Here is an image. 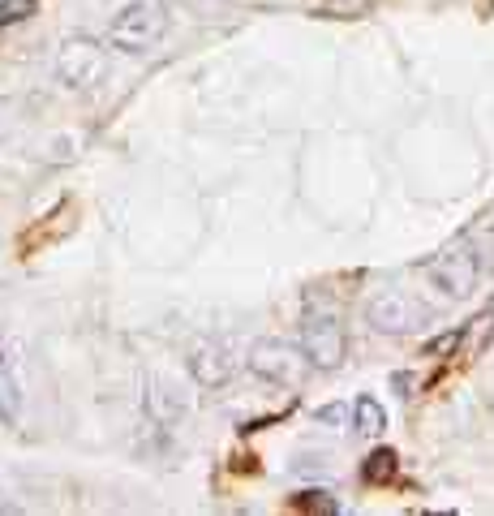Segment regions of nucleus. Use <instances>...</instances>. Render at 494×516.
<instances>
[{
    "instance_id": "20e7f679",
    "label": "nucleus",
    "mask_w": 494,
    "mask_h": 516,
    "mask_svg": "<svg viewBox=\"0 0 494 516\" xmlns=\"http://www.w3.org/2000/svg\"><path fill=\"white\" fill-rule=\"evenodd\" d=\"M305 362H310L305 349H297V344H288V340H275V336L271 340H254L250 357H245L250 375L263 379V383H297Z\"/></svg>"
},
{
    "instance_id": "2eb2a0df",
    "label": "nucleus",
    "mask_w": 494,
    "mask_h": 516,
    "mask_svg": "<svg viewBox=\"0 0 494 516\" xmlns=\"http://www.w3.org/2000/svg\"><path fill=\"white\" fill-rule=\"evenodd\" d=\"M344 418H348L344 405H323V409H318V422H323V426H344Z\"/></svg>"
},
{
    "instance_id": "7ed1b4c3",
    "label": "nucleus",
    "mask_w": 494,
    "mask_h": 516,
    "mask_svg": "<svg viewBox=\"0 0 494 516\" xmlns=\"http://www.w3.org/2000/svg\"><path fill=\"white\" fill-rule=\"evenodd\" d=\"M52 74H56V82H61L65 91H91V86H99V78L108 74L104 43H95V39H69L65 48L56 52Z\"/></svg>"
},
{
    "instance_id": "f257e3e1",
    "label": "nucleus",
    "mask_w": 494,
    "mask_h": 516,
    "mask_svg": "<svg viewBox=\"0 0 494 516\" xmlns=\"http://www.w3.org/2000/svg\"><path fill=\"white\" fill-rule=\"evenodd\" d=\"M168 31V13L159 0H129L108 22V43L125 56H147Z\"/></svg>"
},
{
    "instance_id": "dca6fc26",
    "label": "nucleus",
    "mask_w": 494,
    "mask_h": 516,
    "mask_svg": "<svg viewBox=\"0 0 494 516\" xmlns=\"http://www.w3.org/2000/svg\"><path fill=\"white\" fill-rule=\"evenodd\" d=\"M13 362H18V357H13V344L0 336V375H5V370H13Z\"/></svg>"
},
{
    "instance_id": "4468645a",
    "label": "nucleus",
    "mask_w": 494,
    "mask_h": 516,
    "mask_svg": "<svg viewBox=\"0 0 494 516\" xmlns=\"http://www.w3.org/2000/svg\"><path fill=\"white\" fill-rule=\"evenodd\" d=\"M456 344H460V332H447V336H439V340L426 344V357H443V353H452Z\"/></svg>"
},
{
    "instance_id": "f8f14e48",
    "label": "nucleus",
    "mask_w": 494,
    "mask_h": 516,
    "mask_svg": "<svg viewBox=\"0 0 494 516\" xmlns=\"http://www.w3.org/2000/svg\"><path fill=\"white\" fill-rule=\"evenodd\" d=\"M35 9H39V0H0V26L26 22Z\"/></svg>"
},
{
    "instance_id": "9d476101",
    "label": "nucleus",
    "mask_w": 494,
    "mask_h": 516,
    "mask_svg": "<svg viewBox=\"0 0 494 516\" xmlns=\"http://www.w3.org/2000/svg\"><path fill=\"white\" fill-rule=\"evenodd\" d=\"M0 418H5L9 426L22 418V387H18V379H13V370L0 375Z\"/></svg>"
},
{
    "instance_id": "f3484780",
    "label": "nucleus",
    "mask_w": 494,
    "mask_h": 516,
    "mask_svg": "<svg viewBox=\"0 0 494 516\" xmlns=\"http://www.w3.org/2000/svg\"><path fill=\"white\" fill-rule=\"evenodd\" d=\"M490 332H494V314H482V319H477V344H486Z\"/></svg>"
},
{
    "instance_id": "423d86ee",
    "label": "nucleus",
    "mask_w": 494,
    "mask_h": 516,
    "mask_svg": "<svg viewBox=\"0 0 494 516\" xmlns=\"http://www.w3.org/2000/svg\"><path fill=\"white\" fill-rule=\"evenodd\" d=\"M366 319L374 332H387V336H404V332H413V327L426 319L421 314V306L409 297V293H400V289H383V293H374L366 301Z\"/></svg>"
},
{
    "instance_id": "0eeeda50",
    "label": "nucleus",
    "mask_w": 494,
    "mask_h": 516,
    "mask_svg": "<svg viewBox=\"0 0 494 516\" xmlns=\"http://www.w3.org/2000/svg\"><path fill=\"white\" fill-rule=\"evenodd\" d=\"M185 370H190V379L198 387H224L232 379V357L220 340L211 336H198L190 344V353H185Z\"/></svg>"
},
{
    "instance_id": "ddd939ff",
    "label": "nucleus",
    "mask_w": 494,
    "mask_h": 516,
    "mask_svg": "<svg viewBox=\"0 0 494 516\" xmlns=\"http://www.w3.org/2000/svg\"><path fill=\"white\" fill-rule=\"evenodd\" d=\"M297 508L301 512H340V504L327 491H305V495H297Z\"/></svg>"
},
{
    "instance_id": "6e6552de",
    "label": "nucleus",
    "mask_w": 494,
    "mask_h": 516,
    "mask_svg": "<svg viewBox=\"0 0 494 516\" xmlns=\"http://www.w3.org/2000/svg\"><path fill=\"white\" fill-rule=\"evenodd\" d=\"M142 405H147V413L155 422H177L181 418V400L177 396H168V387H159L155 375H147V392H142Z\"/></svg>"
},
{
    "instance_id": "39448f33",
    "label": "nucleus",
    "mask_w": 494,
    "mask_h": 516,
    "mask_svg": "<svg viewBox=\"0 0 494 516\" xmlns=\"http://www.w3.org/2000/svg\"><path fill=\"white\" fill-rule=\"evenodd\" d=\"M301 349L314 370H336L344 362V327L331 314H305L301 319Z\"/></svg>"
},
{
    "instance_id": "1a4fd4ad",
    "label": "nucleus",
    "mask_w": 494,
    "mask_h": 516,
    "mask_svg": "<svg viewBox=\"0 0 494 516\" xmlns=\"http://www.w3.org/2000/svg\"><path fill=\"white\" fill-rule=\"evenodd\" d=\"M353 426H357V435H379V430L387 426V413H383V405L374 396H361L357 405H353Z\"/></svg>"
},
{
    "instance_id": "f03ea898",
    "label": "nucleus",
    "mask_w": 494,
    "mask_h": 516,
    "mask_svg": "<svg viewBox=\"0 0 494 516\" xmlns=\"http://www.w3.org/2000/svg\"><path fill=\"white\" fill-rule=\"evenodd\" d=\"M477 276H482V258H477L473 246H464V241L447 246L443 254H434L430 263H426V280H430L443 297H452V301L469 297V293L477 289Z\"/></svg>"
},
{
    "instance_id": "9b49d317",
    "label": "nucleus",
    "mask_w": 494,
    "mask_h": 516,
    "mask_svg": "<svg viewBox=\"0 0 494 516\" xmlns=\"http://www.w3.org/2000/svg\"><path fill=\"white\" fill-rule=\"evenodd\" d=\"M361 473H366V482H391V478H396V452L379 448L366 465H361Z\"/></svg>"
}]
</instances>
